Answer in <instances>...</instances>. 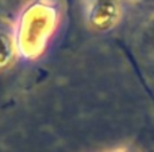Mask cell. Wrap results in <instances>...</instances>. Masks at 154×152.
Instances as JSON below:
<instances>
[{
    "label": "cell",
    "instance_id": "1",
    "mask_svg": "<svg viewBox=\"0 0 154 152\" xmlns=\"http://www.w3.org/2000/svg\"><path fill=\"white\" fill-rule=\"evenodd\" d=\"M153 38H154V27H153Z\"/></svg>",
    "mask_w": 154,
    "mask_h": 152
}]
</instances>
